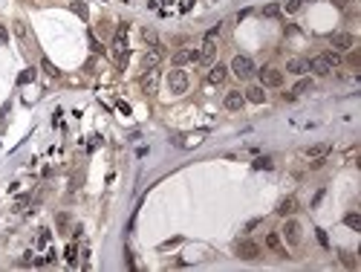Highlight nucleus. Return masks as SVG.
<instances>
[{
  "instance_id": "nucleus-28",
  "label": "nucleus",
  "mask_w": 361,
  "mask_h": 272,
  "mask_svg": "<svg viewBox=\"0 0 361 272\" xmlns=\"http://www.w3.org/2000/svg\"><path fill=\"white\" fill-rule=\"evenodd\" d=\"M0 44H9V32H6L3 26H0Z\"/></svg>"
},
{
  "instance_id": "nucleus-8",
  "label": "nucleus",
  "mask_w": 361,
  "mask_h": 272,
  "mask_svg": "<svg viewBox=\"0 0 361 272\" xmlns=\"http://www.w3.org/2000/svg\"><path fill=\"white\" fill-rule=\"evenodd\" d=\"M306 67L312 69L315 75H329V72H332V67H329V61H327L324 55H315V58H309V61H306Z\"/></svg>"
},
{
  "instance_id": "nucleus-16",
  "label": "nucleus",
  "mask_w": 361,
  "mask_h": 272,
  "mask_svg": "<svg viewBox=\"0 0 361 272\" xmlns=\"http://www.w3.org/2000/svg\"><path fill=\"white\" fill-rule=\"evenodd\" d=\"M159 58H162V49H159V46H156V49H150L148 55H145V69L156 67V64H159Z\"/></svg>"
},
{
  "instance_id": "nucleus-20",
  "label": "nucleus",
  "mask_w": 361,
  "mask_h": 272,
  "mask_svg": "<svg viewBox=\"0 0 361 272\" xmlns=\"http://www.w3.org/2000/svg\"><path fill=\"white\" fill-rule=\"evenodd\" d=\"M324 58H327V61H329V67L335 69L341 64V58H338V52H324Z\"/></svg>"
},
{
  "instance_id": "nucleus-23",
  "label": "nucleus",
  "mask_w": 361,
  "mask_h": 272,
  "mask_svg": "<svg viewBox=\"0 0 361 272\" xmlns=\"http://www.w3.org/2000/svg\"><path fill=\"white\" fill-rule=\"evenodd\" d=\"M266 243H269L272 249H280V238H277V235H269V238H266Z\"/></svg>"
},
{
  "instance_id": "nucleus-26",
  "label": "nucleus",
  "mask_w": 361,
  "mask_h": 272,
  "mask_svg": "<svg viewBox=\"0 0 361 272\" xmlns=\"http://www.w3.org/2000/svg\"><path fill=\"white\" fill-rule=\"evenodd\" d=\"M15 32H18L21 38H26V26H23V21H15Z\"/></svg>"
},
{
  "instance_id": "nucleus-21",
  "label": "nucleus",
  "mask_w": 361,
  "mask_h": 272,
  "mask_svg": "<svg viewBox=\"0 0 361 272\" xmlns=\"http://www.w3.org/2000/svg\"><path fill=\"white\" fill-rule=\"evenodd\" d=\"M277 12H280V6H275V3H272V6H266V9H263V15H266V18H275Z\"/></svg>"
},
{
  "instance_id": "nucleus-27",
  "label": "nucleus",
  "mask_w": 361,
  "mask_h": 272,
  "mask_svg": "<svg viewBox=\"0 0 361 272\" xmlns=\"http://www.w3.org/2000/svg\"><path fill=\"white\" fill-rule=\"evenodd\" d=\"M43 67H46V72H49V75H58V69L52 67V61H46V58H43Z\"/></svg>"
},
{
  "instance_id": "nucleus-29",
  "label": "nucleus",
  "mask_w": 361,
  "mask_h": 272,
  "mask_svg": "<svg viewBox=\"0 0 361 272\" xmlns=\"http://www.w3.org/2000/svg\"><path fill=\"white\" fill-rule=\"evenodd\" d=\"M335 3H338V6H347V3H350V0H335Z\"/></svg>"
},
{
  "instance_id": "nucleus-4",
  "label": "nucleus",
  "mask_w": 361,
  "mask_h": 272,
  "mask_svg": "<svg viewBox=\"0 0 361 272\" xmlns=\"http://www.w3.org/2000/svg\"><path fill=\"white\" fill-rule=\"evenodd\" d=\"M260 81H263V87H280L283 84V72L275 67H263L260 69Z\"/></svg>"
},
{
  "instance_id": "nucleus-14",
  "label": "nucleus",
  "mask_w": 361,
  "mask_h": 272,
  "mask_svg": "<svg viewBox=\"0 0 361 272\" xmlns=\"http://www.w3.org/2000/svg\"><path fill=\"white\" fill-rule=\"evenodd\" d=\"M297 211V200L295 197H286L283 203L277 205V214H283V217H289V214H295Z\"/></svg>"
},
{
  "instance_id": "nucleus-15",
  "label": "nucleus",
  "mask_w": 361,
  "mask_h": 272,
  "mask_svg": "<svg viewBox=\"0 0 361 272\" xmlns=\"http://www.w3.org/2000/svg\"><path fill=\"white\" fill-rule=\"evenodd\" d=\"M243 96H246L249 102H255V104H263V102H266V93H263V87H249Z\"/></svg>"
},
{
  "instance_id": "nucleus-12",
  "label": "nucleus",
  "mask_w": 361,
  "mask_h": 272,
  "mask_svg": "<svg viewBox=\"0 0 361 272\" xmlns=\"http://www.w3.org/2000/svg\"><path fill=\"white\" fill-rule=\"evenodd\" d=\"M286 72H292V75H303V72H309V67H306V58H289Z\"/></svg>"
},
{
  "instance_id": "nucleus-13",
  "label": "nucleus",
  "mask_w": 361,
  "mask_h": 272,
  "mask_svg": "<svg viewBox=\"0 0 361 272\" xmlns=\"http://www.w3.org/2000/svg\"><path fill=\"white\" fill-rule=\"evenodd\" d=\"M226 75H229V67H223V64H214L211 72H208V81H211V84H223V81H226Z\"/></svg>"
},
{
  "instance_id": "nucleus-19",
  "label": "nucleus",
  "mask_w": 361,
  "mask_h": 272,
  "mask_svg": "<svg viewBox=\"0 0 361 272\" xmlns=\"http://www.w3.org/2000/svg\"><path fill=\"white\" fill-rule=\"evenodd\" d=\"M220 32H223V23H217V26H211V29L205 32V41H217V38H220Z\"/></svg>"
},
{
  "instance_id": "nucleus-6",
  "label": "nucleus",
  "mask_w": 361,
  "mask_h": 272,
  "mask_svg": "<svg viewBox=\"0 0 361 272\" xmlns=\"http://www.w3.org/2000/svg\"><path fill=\"white\" fill-rule=\"evenodd\" d=\"M199 61V49H179L173 55V67H185V64H194Z\"/></svg>"
},
{
  "instance_id": "nucleus-7",
  "label": "nucleus",
  "mask_w": 361,
  "mask_h": 272,
  "mask_svg": "<svg viewBox=\"0 0 361 272\" xmlns=\"http://www.w3.org/2000/svg\"><path fill=\"white\" fill-rule=\"evenodd\" d=\"M257 255H260V246H257V243H252V240L237 243V258H243V261H255Z\"/></svg>"
},
{
  "instance_id": "nucleus-24",
  "label": "nucleus",
  "mask_w": 361,
  "mask_h": 272,
  "mask_svg": "<svg viewBox=\"0 0 361 272\" xmlns=\"http://www.w3.org/2000/svg\"><path fill=\"white\" fill-rule=\"evenodd\" d=\"M255 168H272V159H266V157H260L255 162Z\"/></svg>"
},
{
  "instance_id": "nucleus-2",
  "label": "nucleus",
  "mask_w": 361,
  "mask_h": 272,
  "mask_svg": "<svg viewBox=\"0 0 361 272\" xmlns=\"http://www.w3.org/2000/svg\"><path fill=\"white\" fill-rule=\"evenodd\" d=\"M168 84H170V93H176V96L188 90V75H185V69H179V67L173 69L170 78H168Z\"/></svg>"
},
{
  "instance_id": "nucleus-1",
  "label": "nucleus",
  "mask_w": 361,
  "mask_h": 272,
  "mask_svg": "<svg viewBox=\"0 0 361 272\" xmlns=\"http://www.w3.org/2000/svg\"><path fill=\"white\" fill-rule=\"evenodd\" d=\"M229 69H231L237 78H243V81H246V78H252V75H255V61H252L249 55H234V61H231V67H229Z\"/></svg>"
},
{
  "instance_id": "nucleus-9",
  "label": "nucleus",
  "mask_w": 361,
  "mask_h": 272,
  "mask_svg": "<svg viewBox=\"0 0 361 272\" xmlns=\"http://www.w3.org/2000/svg\"><path fill=\"white\" fill-rule=\"evenodd\" d=\"M329 154V145H312V148H306V159H312V165L318 168L324 165V157Z\"/></svg>"
},
{
  "instance_id": "nucleus-11",
  "label": "nucleus",
  "mask_w": 361,
  "mask_h": 272,
  "mask_svg": "<svg viewBox=\"0 0 361 272\" xmlns=\"http://www.w3.org/2000/svg\"><path fill=\"white\" fill-rule=\"evenodd\" d=\"M243 104H246V96H243L240 90H231L229 96H226V110H240Z\"/></svg>"
},
{
  "instance_id": "nucleus-22",
  "label": "nucleus",
  "mask_w": 361,
  "mask_h": 272,
  "mask_svg": "<svg viewBox=\"0 0 361 272\" xmlns=\"http://www.w3.org/2000/svg\"><path fill=\"white\" fill-rule=\"evenodd\" d=\"M300 3H303V0H289V3H286V12H289V15L297 12V9H300Z\"/></svg>"
},
{
  "instance_id": "nucleus-5",
  "label": "nucleus",
  "mask_w": 361,
  "mask_h": 272,
  "mask_svg": "<svg viewBox=\"0 0 361 272\" xmlns=\"http://www.w3.org/2000/svg\"><path fill=\"white\" fill-rule=\"evenodd\" d=\"M283 240H286L289 246H297V243H300V223H297V220H286V226H283Z\"/></svg>"
},
{
  "instance_id": "nucleus-17",
  "label": "nucleus",
  "mask_w": 361,
  "mask_h": 272,
  "mask_svg": "<svg viewBox=\"0 0 361 272\" xmlns=\"http://www.w3.org/2000/svg\"><path fill=\"white\" fill-rule=\"evenodd\" d=\"M344 223H347L350 229H356V232H359V229H361V217L356 214V211H350V214L344 217Z\"/></svg>"
},
{
  "instance_id": "nucleus-25",
  "label": "nucleus",
  "mask_w": 361,
  "mask_h": 272,
  "mask_svg": "<svg viewBox=\"0 0 361 272\" xmlns=\"http://www.w3.org/2000/svg\"><path fill=\"white\" fill-rule=\"evenodd\" d=\"M260 223H263V220H257V217H255V220H249V223H246V229H243V232L249 235V232H252V229H257V226H260Z\"/></svg>"
},
{
  "instance_id": "nucleus-3",
  "label": "nucleus",
  "mask_w": 361,
  "mask_h": 272,
  "mask_svg": "<svg viewBox=\"0 0 361 272\" xmlns=\"http://www.w3.org/2000/svg\"><path fill=\"white\" fill-rule=\"evenodd\" d=\"M329 44H332L335 52H347V49H353V46H356V38H353L350 32H335V35L329 38Z\"/></svg>"
},
{
  "instance_id": "nucleus-18",
  "label": "nucleus",
  "mask_w": 361,
  "mask_h": 272,
  "mask_svg": "<svg viewBox=\"0 0 361 272\" xmlns=\"http://www.w3.org/2000/svg\"><path fill=\"white\" fill-rule=\"evenodd\" d=\"M309 87H312V81H309V78H300L295 87H292V96H300V93H306Z\"/></svg>"
},
{
  "instance_id": "nucleus-10",
  "label": "nucleus",
  "mask_w": 361,
  "mask_h": 272,
  "mask_svg": "<svg viewBox=\"0 0 361 272\" xmlns=\"http://www.w3.org/2000/svg\"><path fill=\"white\" fill-rule=\"evenodd\" d=\"M156 81H159V69H156V67L145 69V75H142V90L153 93V90H156Z\"/></svg>"
}]
</instances>
